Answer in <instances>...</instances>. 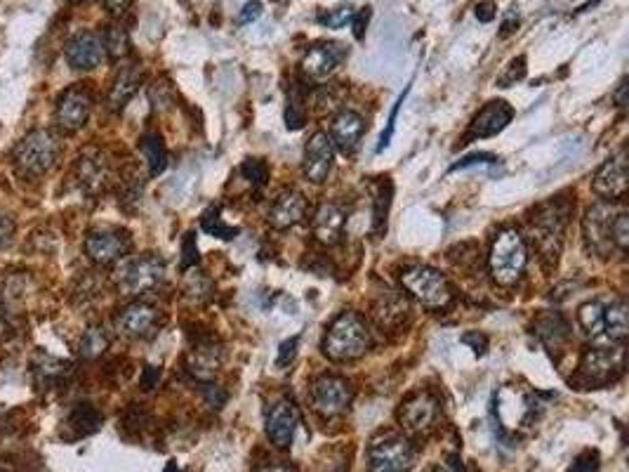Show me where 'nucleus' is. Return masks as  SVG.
<instances>
[{"label": "nucleus", "instance_id": "nucleus-32", "mask_svg": "<svg viewBox=\"0 0 629 472\" xmlns=\"http://www.w3.org/2000/svg\"><path fill=\"white\" fill-rule=\"evenodd\" d=\"M108 343H111V338H108V333L104 326H90L88 331L83 333V338H81V357L85 359L102 357L104 352H107Z\"/></svg>", "mask_w": 629, "mask_h": 472}, {"label": "nucleus", "instance_id": "nucleus-18", "mask_svg": "<svg viewBox=\"0 0 629 472\" xmlns=\"http://www.w3.org/2000/svg\"><path fill=\"white\" fill-rule=\"evenodd\" d=\"M299 425L297 406L288 399H280L271 406L267 415V437L273 447L288 449L295 440V430Z\"/></svg>", "mask_w": 629, "mask_h": 472}, {"label": "nucleus", "instance_id": "nucleus-56", "mask_svg": "<svg viewBox=\"0 0 629 472\" xmlns=\"http://www.w3.org/2000/svg\"><path fill=\"white\" fill-rule=\"evenodd\" d=\"M107 3H108V5H111V7H123V5H125V3H127V0H107Z\"/></svg>", "mask_w": 629, "mask_h": 472}, {"label": "nucleus", "instance_id": "nucleus-47", "mask_svg": "<svg viewBox=\"0 0 629 472\" xmlns=\"http://www.w3.org/2000/svg\"><path fill=\"white\" fill-rule=\"evenodd\" d=\"M185 258H182V269H189L191 265H198V249H196V239L194 234H186L185 239Z\"/></svg>", "mask_w": 629, "mask_h": 472}, {"label": "nucleus", "instance_id": "nucleus-24", "mask_svg": "<svg viewBox=\"0 0 629 472\" xmlns=\"http://www.w3.org/2000/svg\"><path fill=\"white\" fill-rule=\"evenodd\" d=\"M224 359V350L215 340H203V343L194 345V350L189 352V359H186V369L196 380L201 383H208L212 380L217 373V369L222 366Z\"/></svg>", "mask_w": 629, "mask_h": 472}, {"label": "nucleus", "instance_id": "nucleus-45", "mask_svg": "<svg viewBox=\"0 0 629 472\" xmlns=\"http://www.w3.org/2000/svg\"><path fill=\"white\" fill-rule=\"evenodd\" d=\"M462 343L464 345H470L471 350H474V354L477 357H483L486 352H488V338L483 336V333H478V331H470V333H464L462 336Z\"/></svg>", "mask_w": 629, "mask_h": 472}, {"label": "nucleus", "instance_id": "nucleus-43", "mask_svg": "<svg viewBox=\"0 0 629 472\" xmlns=\"http://www.w3.org/2000/svg\"><path fill=\"white\" fill-rule=\"evenodd\" d=\"M483 163H497V156H493V153H470V156H464L462 161H458V163H452L451 170H464V168H471V166H483Z\"/></svg>", "mask_w": 629, "mask_h": 472}, {"label": "nucleus", "instance_id": "nucleus-11", "mask_svg": "<svg viewBox=\"0 0 629 472\" xmlns=\"http://www.w3.org/2000/svg\"><path fill=\"white\" fill-rule=\"evenodd\" d=\"M591 189L604 198H623L627 194V149H620L599 166L591 178Z\"/></svg>", "mask_w": 629, "mask_h": 472}, {"label": "nucleus", "instance_id": "nucleus-36", "mask_svg": "<svg viewBox=\"0 0 629 472\" xmlns=\"http://www.w3.org/2000/svg\"><path fill=\"white\" fill-rule=\"evenodd\" d=\"M241 175L248 179L253 187H264L269 179V168L264 161L260 159H248L241 166Z\"/></svg>", "mask_w": 629, "mask_h": 472}, {"label": "nucleus", "instance_id": "nucleus-54", "mask_svg": "<svg viewBox=\"0 0 629 472\" xmlns=\"http://www.w3.org/2000/svg\"><path fill=\"white\" fill-rule=\"evenodd\" d=\"M625 90H627V85H625V81H623V83H620V88H617V92H616L617 107H625V104H627V97H625Z\"/></svg>", "mask_w": 629, "mask_h": 472}, {"label": "nucleus", "instance_id": "nucleus-51", "mask_svg": "<svg viewBox=\"0 0 629 472\" xmlns=\"http://www.w3.org/2000/svg\"><path fill=\"white\" fill-rule=\"evenodd\" d=\"M477 17L481 22H490L495 17V5H493V3H481V5L477 7Z\"/></svg>", "mask_w": 629, "mask_h": 472}, {"label": "nucleus", "instance_id": "nucleus-49", "mask_svg": "<svg viewBox=\"0 0 629 472\" xmlns=\"http://www.w3.org/2000/svg\"><path fill=\"white\" fill-rule=\"evenodd\" d=\"M262 14V5L254 0V3H248V5L243 7V13H241V24H248V22H253V20H257Z\"/></svg>", "mask_w": 629, "mask_h": 472}, {"label": "nucleus", "instance_id": "nucleus-23", "mask_svg": "<svg viewBox=\"0 0 629 472\" xmlns=\"http://www.w3.org/2000/svg\"><path fill=\"white\" fill-rule=\"evenodd\" d=\"M408 312V301L396 291H382L373 302V319L380 326L382 331H396L401 326L406 324Z\"/></svg>", "mask_w": 629, "mask_h": 472}, {"label": "nucleus", "instance_id": "nucleus-48", "mask_svg": "<svg viewBox=\"0 0 629 472\" xmlns=\"http://www.w3.org/2000/svg\"><path fill=\"white\" fill-rule=\"evenodd\" d=\"M205 397H208V404L212 408H222L224 402H227V392H222L220 388H212V385L205 388Z\"/></svg>", "mask_w": 629, "mask_h": 472}, {"label": "nucleus", "instance_id": "nucleus-26", "mask_svg": "<svg viewBox=\"0 0 629 472\" xmlns=\"http://www.w3.org/2000/svg\"><path fill=\"white\" fill-rule=\"evenodd\" d=\"M312 227L318 241L325 243V246H332L342 236L344 211L337 204H321L318 211L314 213Z\"/></svg>", "mask_w": 629, "mask_h": 472}, {"label": "nucleus", "instance_id": "nucleus-25", "mask_svg": "<svg viewBox=\"0 0 629 472\" xmlns=\"http://www.w3.org/2000/svg\"><path fill=\"white\" fill-rule=\"evenodd\" d=\"M363 130H366V121L357 111H340L332 121V144L340 147V152L344 153H354L361 144Z\"/></svg>", "mask_w": 629, "mask_h": 472}, {"label": "nucleus", "instance_id": "nucleus-13", "mask_svg": "<svg viewBox=\"0 0 629 472\" xmlns=\"http://www.w3.org/2000/svg\"><path fill=\"white\" fill-rule=\"evenodd\" d=\"M90 109H92V97H90L88 90L81 88V85L69 88L57 100V109H55L57 126L66 133H76L88 123Z\"/></svg>", "mask_w": 629, "mask_h": 472}, {"label": "nucleus", "instance_id": "nucleus-15", "mask_svg": "<svg viewBox=\"0 0 629 472\" xmlns=\"http://www.w3.org/2000/svg\"><path fill=\"white\" fill-rule=\"evenodd\" d=\"M160 324V312L159 307L149 305V302H130V305L118 314L116 319V326L118 331L125 336V338L140 340V338H149Z\"/></svg>", "mask_w": 629, "mask_h": 472}, {"label": "nucleus", "instance_id": "nucleus-16", "mask_svg": "<svg viewBox=\"0 0 629 472\" xmlns=\"http://www.w3.org/2000/svg\"><path fill=\"white\" fill-rule=\"evenodd\" d=\"M332 161H335V144L328 133H314L305 149V166H302L305 178L314 185L325 182L332 170Z\"/></svg>", "mask_w": 629, "mask_h": 472}, {"label": "nucleus", "instance_id": "nucleus-34", "mask_svg": "<svg viewBox=\"0 0 629 472\" xmlns=\"http://www.w3.org/2000/svg\"><path fill=\"white\" fill-rule=\"evenodd\" d=\"M306 121V107H305V95L297 88V83L290 88L288 92V107H286V126L288 130H299Z\"/></svg>", "mask_w": 629, "mask_h": 472}, {"label": "nucleus", "instance_id": "nucleus-19", "mask_svg": "<svg viewBox=\"0 0 629 472\" xmlns=\"http://www.w3.org/2000/svg\"><path fill=\"white\" fill-rule=\"evenodd\" d=\"M306 215V198L295 189H286L273 198L269 208V224L273 230H290L299 224Z\"/></svg>", "mask_w": 629, "mask_h": 472}, {"label": "nucleus", "instance_id": "nucleus-41", "mask_svg": "<svg viewBox=\"0 0 629 472\" xmlns=\"http://www.w3.org/2000/svg\"><path fill=\"white\" fill-rule=\"evenodd\" d=\"M601 468V459H599V451L594 449H587L573 460V466L568 468V472H599Z\"/></svg>", "mask_w": 629, "mask_h": 472}, {"label": "nucleus", "instance_id": "nucleus-44", "mask_svg": "<svg viewBox=\"0 0 629 472\" xmlns=\"http://www.w3.org/2000/svg\"><path fill=\"white\" fill-rule=\"evenodd\" d=\"M403 100H406V95H401V97H399V102L394 104V111H392V116H389L387 130H384V133H382V137H380V144H377V152H384V149L389 147V140H392V135H394V128H396V116H399L401 107H403Z\"/></svg>", "mask_w": 629, "mask_h": 472}, {"label": "nucleus", "instance_id": "nucleus-7", "mask_svg": "<svg viewBox=\"0 0 629 472\" xmlns=\"http://www.w3.org/2000/svg\"><path fill=\"white\" fill-rule=\"evenodd\" d=\"M166 279V262L159 256H140L134 260H127L118 272V291L123 295H144L153 288L160 286V281Z\"/></svg>", "mask_w": 629, "mask_h": 472}, {"label": "nucleus", "instance_id": "nucleus-27", "mask_svg": "<svg viewBox=\"0 0 629 472\" xmlns=\"http://www.w3.org/2000/svg\"><path fill=\"white\" fill-rule=\"evenodd\" d=\"M76 175H78V182H81V187H83L85 192L90 194L99 192V189L107 185V178H108L107 161H104L97 152L83 153V156L78 159Z\"/></svg>", "mask_w": 629, "mask_h": 472}, {"label": "nucleus", "instance_id": "nucleus-9", "mask_svg": "<svg viewBox=\"0 0 629 472\" xmlns=\"http://www.w3.org/2000/svg\"><path fill=\"white\" fill-rule=\"evenodd\" d=\"M620 208L610 204L591 205L582 220V236H585L587 250L599 258H608L613 246V223Z\"/></svg>", "mask_w": 629, "mask_h": 472}, {"label": "nucleus", "instance_id": "nucleus-14", "mask_svg": "<svg viewBox=\"0 0 629 472\" xmlns=\"http://www.w3.org/2000/svg\"><path fill=\"white\" fill-rule=\"evenodd\" d=\"M104 52L107 48H104L102 36L95 31H78L64 48L66 62L78 71L97 69L104 62Z\"/></svg>", "mask_w": 629, "mask_h": 472}, {"label": "nucleus", "instance_id": "nucleus-50", "mask_svg": "<svg viewBox=\"0 0 629 472\" xmlns=\"http://www.w3.org/2000/svg\"><path fill=\"white\" fill-rule=\"evenodd\" d=\"M159 378H160V369H156V366H147V371H144V378H142V388L151 389L153 385L159 383Z\"/></svg>", "mask_w": 629, "mask_h": 472}, {"label": "nucleus", "instance_id": "nucleus-39", "mask_svg": "<svg viewBox=\"0 0 629 472\" xmlns=\"http://www.w3.org/2000/svg\"><path fill=\"white\" fill-rule=\"evenodd\" d=\"M354 20V10L349 5L347 7H335V10H328V13L318 14V22L328 29H342L347 22Z\"/></svg>", "mask_w": 629, "mask_h": 472}, {"label": "nucleus", "instance_id": "nucleus-8", "mask_svg": "<svg viewBox=\"0 0 629 472\" xmlns=\"http://www.w3.org/2000/svg\"><path fill=\"white\" fill-rule=\"evenodd\" d=\"M413 463V444L401 434H382L368 447L370 472H410Z\"/></svg>", "mask_w": 629, "mask_h": 472}, {"label": "nucleus", "instance_id": "nucleus-53", "mask_svg": "<svg viewBox=\"0 0 629 472\" xmlns=\"http://www.w3.org/2000/svg\"><path fill=\"white\" fill-rule=\"evenodd\" d=\"M260 472H297L295 468L283 466V463H271V466H264Z\"/></svg>", "mask_w": 629, "mask_h": 472}, {"label": "nucleus", "instance_id": "nucleus-55", "mask_svg": "<svg viewBox=\"0 0 629 472\" xmlns=\"http://www.w3.org/2000/svg\"><path fill=\"white\" fill-rule=\"evenodd\" d=\"M5 321V301L0 298V324Z\"/></svg>", "mask_w": 629, "mask_h": 472}, {"label": "nucleus", "instance_id": "nucleus-31", "mask_svg": "<svg viewBox=\"0 0 629 472\" xmlns=\"http://www.w3.org/2000/svg\"><path fill=\"white\" fill-rule=\"evenodd\" d=\"M66 425L76 433V437H85V434H92L99 430V425H102V414H99L95 406H90V404H78V406L71 411Z\"/></svg>", "mask_w": 629, "mask_h": 472}, {"label": "nucleus", "instance_id": "nucleus-35", "mask_svg": "<svg viewBox=\"0 0 629 472\" xmlns=\"http://www.w3.org/2000/svg\"><path fill=\"white\" fill-rule=\"evenodd\" d=\"M201 227H203V232H208L210 236H217V239H224V241H231V239L238 234V230H236V227L224 224V220L220 217V213L217 211L205 213L203 220H201Z\"/></svg>", "mask_w": 629, "mask_h": 472}, {"label": "nucleus", "instance_id": "nucleus-17", "mask_svg": "<svg viewBox=\"0 0 629 472\" xmlns=\"http://www.w3.org/2000/svg\"><path fill=\"white\" fill-rule=\"evenodd\" d=\"M439 418V402L429 392L408 397L399 408V423L408 433H425Z\"/></svg>", "mask_w": 629, "mask_h": 472}, {"label": "nucleus", "instance_id": "nucleus-5", "mask_svg": "<svg viewBox=\"0 0 629 472\" xmlns=\"http://www.w3.org/2000/svg\"><path fill=\"white\" fill-rule=\"evenodd\" d=\"M623 371L625 347H606V345L587 347L578 364L575 385H582V389L601 388V385H608L610 380H616Z\"/></svg>", "mask_w": 629, "mask_h": 472}, {"label": "nucleus", "instance_id": "nucleus-40", "mask_svg": "<svg viewBox=\"0 0 629 472\" xmlns=\"http://www.w3.org/2000/svg\"><path fill=\"white\" fill-rule=\"evenodd\" d=\"M523 76H526V57H516L512 59V65L507 66V71H504L503 76L497 78V85H500V88H509V85H514L516 81H523Z\"/></svg>", "mask_w": 629, "mask_h": 472}, {"label": "nucleus", "instance_id": "nucleus-58", "mask_svg": "<svg viewBox=\"0 0 629 472\" xmlns=\"http://www.w3.org/2000/svg\"><path fill=\"white\" fill-rule=\"evenodd\" d=\"M166 472H177V466H175V463H170V466L166 468Z\"/></svg>", "mask_w": 629, "mask_h": 472}, {"label": "nucleus", "instance_id": "nucleus-1", "mask_svg": "<svg viewBox=\"0 0 629 472\" xmlns=\"http://www.w3.org/2000/svg\"><path fill=\"white\" fill-rule=\"evenodd\" d=\"M370 350V331L361 314L342 312L335 317L323 338V354L332 362H351Z\"/></svg>", "mask_w": 629, "mask_h": 472}, {"label": "nucleus", "instance_id": "nucleus-29", "mask_svg": "<svg viewBox=\"0 0 629 472\" xmlns=\"http://www.w3.org/2000/svg\"><path fill=\"white\" fill-rule=\"evenodd\" d=\"M604 331L610 340H617V343H623V340L627 338V333H629L627 302L616 301L610 307H606Z\"/></svg>", "mask_w": 629, "mask_h": 472}, {"label": "nucleus", "instance_id": "nucleus-42", "mask_svg": "<svg viewBox=\"0 0 629 472\" xmlns=\"http://www.w3.org/2000/svg\"><path fill=\"white\" fill-rule=\"evenodd\" d=\"M297 347H299V336H293V338L286 340V343H280L276 366H279V369H286V366L295 359V354H297Z\"/></svg>", "mask_w": 629, "mask_h": 472}, {"label": "nucleus", "instance_id": "nucleus-6", "mask_svg": "<svg viewBox=\"0 0 629 472\" xmlns=\"http://www.w3.org/2000/svg\"><path fill=\"white\" fill-rule=\"evenodd\" d=\"M401 286L413 295L419 305L429 310H444L452 301V291L448 286V279L439 269L427 267V265H413L401 272Z\"/></svg>", "mask_w": 629, "mask_h": 472}, {"label": "nucleus", "instance_id": "nucleus-21", "mask_svg": "<svg viewBox=\"0 0 629 472\" xmlns=\"http://www.w3.org/2000/svg\"><path fill=\"white\" fill-rule=\"evenodd\" d=\"M533 333L538 336L542 345L547 347L549 354H561L566 352L568 343H571V326L566 324V319L559 312H545L535 319Z\"/></svg>", "mask_w": 629, "mask_h": 472}, {"label": "nucleus", "instance_id": "nucleus-12", "mask_svg": "<svg viewBox=\"0 0 629 472\" xmlns=\"http://www.w3.org/2000/svg\"><path fill=\"white\" fill-rule=\"evenodd\" d=\"M130 236L121 230H95L85 239V253L97 265H111L130 253Z\"/></svg>", "mask_w": 629, "mask_h": 472}, {"label": "nucleus", "instance_id": "nucleus-37", "mask_svg": "<svg viewBox=\"0 0 629 472\" xmlns=\"http://www.w3.org/2000/svg\"><path fill=\"white\" fill-rule=\"evenodd\" d=\"M613 246L620 253H627L629 249V213L625 208H620V213L616 215V223H613Z\"/></svg>", "mask_w": 629, "mask_h": 472}, {"label": "nucleus", "instance_id": "nucleus-4", "mask_svg": "<svg viewBox=\"0 0 629 472\" xmlns=\"http://www.w3.org/2000/svg\"><path fill=\"white\" fill-rule=\"evenodd\" d=\"M62 156V142L52 130H33L14 147L13 161L17 172L26 178H40Z\"/></svg>", "mask_w": 629, "mask_h": 472}, {"label": "nucleus", "instance_id": "nucleus-3", "mask_svg": "<svg viewBox=\"0 0 629 472\" xmlns=\"http://www.w3.org/2000/svg\"><path fill=\"white\" fill-rule=\"evenodd\" d=\"M526 265L528 246L521 232L514 230V227L500 232L495 241H493V249H490L488 256V267L493 281H495L497 286H514V284H519L523 272H526Z\"/></svg>", "mask_w": 629, "mask_h": 472}, {"label": "nucleus", "instance_id": "nucleus-46", "mask_svg": "<svg viewBox=\"0 0 629 472\" xmlns=\"http://www.w3.org/2000/svg\"><path fill=\"white\" fill-rule=\"evenodd\" d=\"M14 239V220L5 213H0V250H5Z\"/></svg>", "mask_w": 629, "mask_h": 472}, {"label": "nucleus", "instance_id": "nucleus-2", "mask_svg": "<svg viewBox=\"0 0 629 472\" xmlns=\"http://www.w3.org/2000/svg\"><path fill=\"white\" fill-rule=\"evenodd\" d=\"M568 213H571V208L561 198H552V201L538 205L533 217H530L533 241L538 246V250H540V258L545 260L547 267H554L556 260H559Z\"/></svg>", "mask_w": 629, "mask_h": 472}, {"label": "nucleus", "instance_id": "nucleus-38", "mask_svg": "<svg viewBox=\"0 0 629 472\" xmlns=\"http://www.w3.org/2000/svg\"><path fill=\"white\" fill-rule=\"evenodd\" d=\"M104 48L108 50V55L114 59L123 57L127 52V33L123 26H111L107 33V40H104Z\"/></svg>", "mask_w": 629, "mask_h": 472}, {"label": "nucleus", "instance_id": "nucleus-10", "mask_svg": "<svg viewBox=\"0 0 629 472\" xmlns=\"http://www.w3.org/2000/svg\"><path fill=\"white\" fill-rule=\"evenodd\" d=\"M354 389L349 380L342 376H321L312 385V406L323 418L342 415L351 404Z\"/></svg>", "mask_w": 629, "mask_h": 472}, {"label": "nucleus", "instance_id": "nucleus-22", "mask_svg": "<svg viewBox=\"0 0 629 472\" xmlns=\"http://www.w3.org/2000/svg\"><path fill=\"white\" fill-rule=\"evenodd\" d=\"M514 118V109L509 107L503 100H495V102H488L486 107L474 116V121L470 126V137H493V135L503 133L507 128L509 123Z\"/></svg>", "mask_w": 629, "mask_h": 472}, {"label": "nucleus", "instance_id": "nucleus-28", "mask_svg": "<svg viewBox=\"0 0 629 472\" xmlns=\"http://www.w3.org/2000/svg\"><path fill=\"white\" fill-rule=\"evenodd\" d=\"M140 81H142V71L137 65H127L123 66L121 71H118V76H116L114 85H111V95H108V104H111V109H123L130 100H133V95L137 92V88H140Z\"/></svg>", "mask_w": 629, "mask_h": 472}, {"label": "nucleus", "instance_id": "nucleus-30", "mask_svg": "<svg viewBox=\"0 0 629 472\" xmlns=\"http://www.w3.org/2000/svg\"><path fill=\"white\" fill-rule=\"evenodd\" d=\"M140 149L142 153H144V159H147L149 172H151V175H160V172L166 170L168 149H166V142H163V137H160L159 133L144 135L140 142Z\"/></svg>", "mask_w": 629, "mask_h": 472}, {"label": "nucleus", "instance_id": "nucleus-33", "mask_svg": "<svg viewBox=\"0 0 629 472\" xmlns=\"http://www.w3.org/2000/svg\"><path fill=\"white\" fill-rule=\"evenodd\" d=\"M604 312L606 307L601 302H587L578 310V321L580 326L590 333L591 338H597L604 333Z\"/></svg>", "mask_w": 629, "mask_h": 472}, {"label": "nucleus", "instance_id": "nucleus-52", "mask_svg": "<svg viewBox=\"0 0 629 472\" xmlns=\"http://www.w3.org/2000/svg\"><path fill=\"white\" fill-rule=\"evenodd\" d=\"M366 22H368V10L358 14L357 22H354V26H357V29H354V33H357V39H363V26H366Z\"/></svg>", "mask_w": 629, "mask_h": 472}, {"label": "nucleus", "instance_id": "nucleus-57", "mask_svg": "<svg viewBox=\"0 0 629 472\" xmlns=\"http://www.w3.org/2000/svg\"><path fill=\"white\" fill-rule=\"evenodd\" d=\"M425 472H445V470L441 466H432V468H427Z\"/></svg>", "mask_w": 629, "mask_h": 472}, {"label": "nucleus", "instance_id": "nucleus-20", "mask_svg": "<svg viewBox=\"0 0 629 472\" xmlns=\"http://www.w3.org/2000/svg\"><path fill=\"white\" fill-rule=\"evenodd\" d=\"M347 50L340 43H318L309 48V52L302 59V69L314 81H323L340 66Z\"/></svg>", "mask_w": 629, "mask_h": 472}]
</instances>
